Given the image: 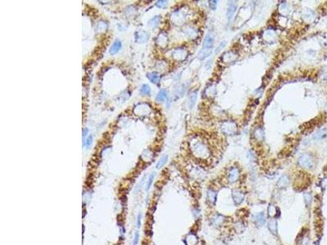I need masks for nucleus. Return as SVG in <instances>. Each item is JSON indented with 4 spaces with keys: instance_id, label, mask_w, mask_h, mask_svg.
<instances>
[{
    "instance_id": "26",
    "label": "nucleus",
    "mask_w": 327,
    "mask_h": 245,
    "mask_svg": "<svg viewBox=\"0 0 327 245\" xmlns=\"http://www.w3.org/2000/svg\"><path fill=\"white\" fill-rule=\"evenodd\" d=\"M268 215L270 217H274L277 215V208L274 205H269L268 207Z\"/></svg>"
},
{
    "instance_id": "9",
    "label": "nucleus",
    "mask_w": 327,
    "mask_h": 245,
    "mask_svg": "<svg viewBox=\"0 0 327 245\" xmlns=\"http://www.w3.org/2000/svg\"><path fill=\"white\" fill-rule=\"evenodd\" d=\"M147 78L152 83H155V84H159L161 80V75L157 72H151L147 74Z\"/></svg>"
},
{
    "instance_id": "21",
    "label": "nucleus",
    "mask_w": 327,
    "mask_h": 245,
    "mask_svg": "<svg viewBox=\"0 0 327 245\" xmlns=\"http://www.w3.org/2000/svg\"><path fill=\"white\" fill-rule=\"evenodd\" d=\"M160 23V16H155V17H153L152 19H150V21H149V25L150 27L155 28L158 26Z\"/></svg>"
},
{
    "instance_id": "11",
    "label": "nucleus",
    "mask_w": 327,
    "mask_h": 245,
    "mask_svg": "<svg viewBox=\"0 0 327 245\" xmlns=\"http://www.w3.org/2000/svg\"><path fill=\"white\" fill-rule=\"evenodd\" d=\"M122 47V43L119 40H115L110 48V54L115 55L118 53Z\"/></svg>"
},
{
    "instance_id": "18",
    "label": "nucleus",
    "mask_w": 327,
    "mask_h": 245,
    "mask_svg": "<svg viewBox=\"0 0 327 245\" xmlns=\"http://www.w3.org/2000/svg\"><path fill=\"white\" fill-rule=\"evenodd\" d=\"M326 135H327V129L323 128V129L319 130L317 132H316V134L314 135L313 138L315 140L318 141V140H321V139H323L324 137H326Z\"/></svg>"
},
{
    "instance_id": "36",
    "label": "nucleus",
    "mask_w": 327,
    "mask_h": 245,
    "mask_svg": "<svg viewBox=\"0 0 327 245\" xmlns=\"http://www.w3.org/2000/svg\"><path fill=\"white\" fill-rule=\"evenodd\" d=\"M88 132V128H85V129L83 130V138H84V136H87Z\"/></svg>"
},
{
    "instance_id": "31",
    "label": "nucleus",
    "mask_w": 327,
    "mask_h": 245,
    "mask_svg": "<svg viewBox=\"0 0 327 245\" xmlns=\"http://www.w3.org/2000/svg\"><path fill=\"white\" fill-rule=\"evenodd\" d=\"M304 200L306 204H307L308 206H309V205L311 204V203H312V196H311V195L308 194V193L304 194Z\"/></svg>"
},
{
    "instance_id": "20",
    "label": "nucleus",
    "mask_w": 327,
    "mask_h": 245,
    "mask_svg": "<svg viewBox=\"0 0 327 245\" xmlns=\"http://www.w3.org/2000/svg\"><path fill=\"white\" fill-rule=\"evenodd\" d=\"M255 222L257 224H259V226H262L265 223V216H264V213H259V214H257L255 217Z\"/></svg>"
},
{
    "instance_id": "32",
    "label": "nucleus",
    "mask_w": 327,
    "mask_h": 245,
    "mask_svg": "<svg viewBox=\"0 0 327 245\" xmlns=\"http://www.w3.org/2000/svg\"><path fill=\"white\" fill-rule=\"evenodd\" d=\"M257 133H258V135H256V137L258 139H263V137H264V132H263V130L261 128H259V129L256 130V134Z\"/></svg>"
},
{
    "instance_id": "22",
    "label": "nucleus",
    "mask_w": 327,
    "mask_h": 245,
    "mask_svg": "<svg viewBox=\"0 0 327 245\" xmlns=\"http://www.w3.org/2000/svg\"><path fill=\"white\" fill-rule=\"evenodd\" d=\"M216 197H217L216 192H214V191H212V190H209V191H208V192H207V198H208V200H209V201L211 203V204H214V203H215V201H216Z\"/></svg>"
},
{
    "instance_id": "19",
    "label": "nucleus",
    "mask_w": 327,
    "mask_h": 245,
    "mask_svg": "<svg viewBox=\"0 0 327 245\" xmlns=\"http://www.w3.org/2000/svg\"><path fill=\"white\" fill-rule=\"evenodd\" d=\"M168 43V37L165 34H160L158 37V44L161 47H165Z\"/></svg>"
},
{
    "instance_id": "30",
    "label": "nucleus",
    "mask_w": 327,
    "mask_h": 245,
    "mask_svg": "<svg viewBox=\"0 0 327 245\" xmlns=\"http://www.w3.org/2000/svg\"><path fill=\"white\" fill-rule=\"evenodd\" d=\"M154 178H155V173H152L150 174V177H149V179H148V182H147V184H146V191H148V190L150 188V186H151V184H152V182H153Z\"/></svg>"
},
{
    "instance_id": "8",
    "label": "nucleus",
    "mask_w": 327,
    "mask_h": 245,
    "mask_svg": "<svg viewBox=\"0 0 327 245\" xmlns=\"http://www.w3.org/2000/svg\"><path fill=\"white\" fill-rule=\"evenodd\" d=\"M236 8H237V6H236V3L235 2L232 1V2L229 3L227 10V17L228 19V21H230L233 17V15L236 12Z\"/></svg>"
},
{
    "instance_id": "13",
    "label": "nucleus",
    "mask_w": 327,
    "mask_h": 245,
    "mask_svg": "<svg viewBox=\"0 0 327 245\" xmlns=\"http://www.w3.org/2000/svg\"><path fill=\"white\" fill-rule=\"evenodd\" d=\"M212 53V48H202L198 54V58L200 60L206 59Z\"/></svg>"
},
{
    "instance_id": "27",
    "label": "nucleus",
    "mask_w": 327,
    "mask_h": 245,
    "mask_svg": "<svg viewBox=\"0 0 327 245\" xmlns=\"http://www.w3.org/2000/svg\"><path fill=\"white\" fill-rule=\"evenodd\" d=\"M223 217L222 216H220V215H216V216L213 218V222H214L216 226L220 225L221 223L223 222Z\"/></svg>"
},
{
    "instance_id": "29",
    "label": "nucleus",
    "mask_w": 327,
    "mask_h": 245,
    "mask_svg": "<svg viewBox=\"0 0 327 245\" xmlns=\"http://www.w3.org/2000/svg\"><path fill=\"white\" fill-rule=\"evenodd\" d=\"M92 144V136L90 135L88 138L86 139V141H83V145L86 147V148H89Z\"/></svg>"
},
{
    "instance_id": "4",
    "label": "nucleus",
    "mask_w": 327,
    "mask_h": 245,
    "mask_svg": "<svg viewBox=\"0 0 327 245\" xmlns=\"http://www.w3.org/2000/svg\"><path fill=\"white\" fill-rule=\"evenodd\" d=\"M172 56L177 61H183L187 56V52L184 48H177L172 52Z\"/></svg>"
},
{
    "instance_id": "25",
    "label": "nucleus",
    "mask_w": 327,
    "mask_h": 245,
    "mask_svg": "<svg viewBox=\"0 0 327 245\" xmlns=\"http://www.w3.org/2000/svg\"><path fill=\"white\" fill-rule=\"evenodd\" d=\"M167 161H168V156H167V155L162 156V157L159 159V161L157 162V163H156V168H162L164 165L167 163Z\"/></svg>"
},
{
    "instance_id": "33",
    "label": "nucleus",
    "mask_w": 327,
    "mask_h": 245,
    "mask_svg": "<svg viewBox=\"0 0 327 245\" xmlns=\"http://www.w3.org/2000/svg\"><path fill=\"white\" fill-rule=\"evenodd\" d=\"M209 7L212 10H215L217 8V5H218V2L217 1H209Z\"/></svg>"
},
{
    "instance_id": "5",
    "label": "nucleus",
    "mask_w": 327,
    "mask_h": 245,
    "mask_svg": "<svg viewBox=\"0 0 327 245\" xmlns=\"http://www.w3.org/2000/svg\"><path fill=\"white\" fill-rule=\"evenodd\" d=\"M239 176H240L239 169L236 167H233V168H231V170L229 171V173H228V181L231 183H234L238 180Z\"/></svg>"
},
{
    "instance_id": "16",
    "label": "nucleus",
    "mask_w": 327,
    "mask_h": 245,
    "mask_svg": "<svg viewBox=\"0 0 327 245\" xmlns=\"http://www.w3.org/2000/svg\"><path fill=\"white\" fill-rule=\"evenodd\" d=\"M268 230L272 234H277V222L276 219H271L268 222Z\"/></svg>"
},
{
    "instance_id": "12",
    "label": "nucleus",
    "mask_w": 327,
    "mask_h": 245,
    "mask_svg": "<svg viewBox=\"0 0 327 245\" xmlns=\"http://www.w3.org/2000/svg\"><path fill=\"white\" fill-rule=\"evenodd\" d=\"M289 177H287L286 175H283L282 177H280V179L278 180L277 185L279 188H286V186L289 185Z\"/></svg>"
},
{
    "instance_id": "23",
    "label": "nucleus",
    "mask_w": 327,
    "mask_h": 245,
    "mask_svg": "<svg viewBox=\"0 0 327 245\" xmlns=\"http://www.w3.org/2000/svg\"><path fill=\"white\" fill-rule=\"evenodd\" d=\"M186 243L187 245H195L197 243V238L195 237V235L191 234L186 237Z\"/></svg>"
},
{
    "instance_id": "28",
    "label": "nucleus",
    "mask_w": 327,
    "mask_h": 245,
    "mask_svg": "<svg viewBox=\"0 0 327 245\" xmlns=\"http://www.w3.org/2000/svg\"><path fill=\"white\" fill-rule=\"evenodd\" d=\"M155 5H156V7L159 8H164L167 7L168 2H167V1H164V0H159V1H157V2H156Z\"/></svg>"
},
{
    "instance_id": "3",
    "label": "nucleus",
    "mask_w": 327,
    "mask_h": 245,
    "mask_svg": "<svg viewBox=\"0 0 327 245\" xmlns=\"http://www.w3.org/2000/svg\"><path fill=\"white\" fill-rule=\"evenodd\" d=\"M298 163L302 168L312 169L314 167V159L311 154H301L300 157L299 158Z\"/></svg>"
},
{
    "instance_id": "15",
    "label": "nucleus",
    "mask_w": 327,
    "mask_h": 245,
    "mask_svg": "<svg viewBox=\"0 0 327 245\" xmlns=\"http://www.w3.org/2000/svg\"><path fill=\"white\" fill-rule=\"evenodd\" d=\"M196 100H197V91L191 92V94L189 96V102H188L189 108L192 109L194 107V105H195V102H196Z\"/></svg>"
},
{
    "instance_id": "6",
    "label": "nucleus",
    "mask_w": 327,
    "mask_h": 245,
    "mask_svg": "<svg viewBox=\"0 0 327 245\" xmlns=\"http://www.w3.org/2000/svg\"><path fill=\"white\" fill-rule=\"evenodd\" d=\"M232 199H233V201H234V203H235V204H236V205H238V204H241L243 201H244V195L241 193V192H240L239 191H237V190H233L232 191Z\"/></svg>"
},
{
    "instance_id": "10",
    "label": "nucleus",
    "mask_w": 327,
    "mask_h": 245,
    "mask_svg": "<svg viewBox=\"0 0 327 245\" xmlns=\"http://www.w3.org/2000/svg\"><path fill=\"white\" fill-rule=\"evenodd\" d=\"M214 43V37L210 34L206 35L204 38V42H203V47L204 48H213V46Z\"/></svg>"
},
{
    "instance_id": "17",
    "label": "nucleus",
    "mask_w": 327,
    "mask_h": 245,
    "mask_svg": "<svg viewBox=\"0 0 327 245\" xmlns=\"http://www.w3.org/2000/svg\"><path fill=\"white\" fill-rule=\"evenodd\" d=\"M167 96H168V93H167L166 90H160L156 96L155 100L157 101H159V102H163L167 99Z\"/></svg>"
},
{
    "instance_id": "24",
    "label": "nucleus",
    "mask_w": 327,
    "mask_h": 245,
    "mask_svg": "<svg viewBox=\"0 0 327 245\" xmlns=\"http://www.w3.org/2000/svg\"><path fill=\"white\" fill-rule=\"evenodd\" d=\"M150 92H151V91H150V87L148 86L147 84H143V85L141 87V88H140V93H141V95L143 96L150 95Z\"/></svg>"
},
{
    "instance_id": "1",
    "label": "nucleus",
    "mask_w": 327,
    "mask_h": 245,
    "mask_svg": "<svg viewBox=\"0 0 327 245\" xmlns=\"http://www.w3.org/2000/svg\"><path fill=\"white\" fill-rule=\"evenodd\" d=\"M191 150L195 157L201 159H208L210 155V149L204 141L195 139L192 141Z\"/></svg>"
},
{
    "instance_id": "2",
    "label": "nucleus",
    "mask_w": 327,
    "mask_h": 245,
    "mask_svg": "<svg viewBox=\"0 0 327 245\" xmlns=\"http://www.w3.org/2000/svg\"><path fill=\"white\" fill-rule=\"evenodd\" d=\"M220 129L223 134L227 135V136H232L236 134L237 132V124L234 121L227 120L222 123Z\"/></svg>"
},
{
    "instance_id": "7",
    "label": "nucleus",
    "mask_w": 327,
    "mask_h": 245,
    "mask_svg": "<svg viewBox=\"0 0 327 245\" xmlns=\"http://www.w3.org/2000/svg\"><path fill=\"white\" fill-rule=\"evenodd\" d=\"M148 34L145 31H138L135 34V40L138 43H142L148 40Z\"/></svg>"
},
{
    "instance_id": "35",
    "label": "nucleus",
    "mask_w": 327,
    "mask_h": 245,
    "mask_svg": "<svg viewBox=\"0 0 327 245\" xmlns=\"http://www.w3.org/2000/svg\"><path fill=\"white\" fill-rule=\"evenodd\" d=\"M138 237H139L138 232H136V234H135V235H134V239H133V245H137V243H138Z\"/></svg>"
},
{
    "instance_id": "34",
    "label": "nucleus",
    "mask_w": 327,
    "mask_h": 245,
    "mask_svg": "<svg viewBox=\"0 0 327 245\" xmlns=\"http://www.w3.org/2000/svg\"><path fill=\"white\" fill-rule=\"evenodd\" d=\"M141 213H139L137 215V228H140L141 226Z\"/></svg>"
},
{
    "instance_id": "14",
    "label": "nucleus",
    "mask_w": 327,
    "mask_h": 245,
    "mask_svg": "<svg viewBox=\"0 0 327 245\" xmlns=\"http://www.w3.org/2000/svg\"><path fill=\"white\" fill-rule=\"evenodd\" d=\"M236 58H237V55L236 53H234L233 52H226L223 56V61H226V62H232L233 61H235Z\"/></svg>"
}]
</instances>
